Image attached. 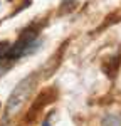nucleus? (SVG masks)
Instances as JSON below:
<instances>
[{
    "label": "nucleus",
    "mask_w": 121,
    "mask_h": 126,
    "mask_svg": "<svg viewBox=\"0 0 121 126\" xmlns=\"http://www.w3.org/2000/svg\"><path fill=\"white\" fill-rule=\"evenodd\" d=\"M103 126H121L120 119L116 116H113V114H109V116L104 118V121H103Z\"/></svg>",
    "instance_id": "f257e3e1"
},
{
    "label": "nucleus",
    "mask_w": 121,
    "mask_h": 126,
    "mask_svg": "<svg viewBox=\"0 0 121 126\" xmlns=\"http://www.w3.org/2000/svg\"><path fill=\"white\" fill-rule=\"evenodd\" d=\"M10 57V46L7 42L0 44V59H7Z\"/></svg>",
    "instance_id": "f03ea898"
},
{
    "label": "nucleus",
    "mask_w": 121,
    "mask_h": 126,
    "mask_svg": "<svg viewBox=\"0 0 121 126\" xmlns=\"http://www.w3.org/2000/svg\"><path fill=\"white\" fill-rule=\"evenodd\" d=\"M44 126H49V123H47V121H45V123H44Z\"/></svg>",
    "instance_id": "7ed1b4c3"
}]
</instances>
